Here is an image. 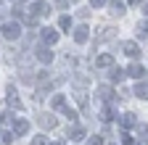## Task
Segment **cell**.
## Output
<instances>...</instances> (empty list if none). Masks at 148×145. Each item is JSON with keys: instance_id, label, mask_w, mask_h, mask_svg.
<instances>
[{"instance_id": "8fae6325", "label": "cell", "mask_w": 148, "mask_h": 145, "mask_svg": "<svg viewBox=\"0 0 148 145\" xmlns=\"http://www.w3.org/2000/svg\"><path fill=\"white\" fill-rule=\"evenodd\" d=\"M69 137H71L74 142H77V140H85V129H82V127H77V124H74V127H69Z\"/></svg>"}, {"instance_id": "484cf974", "label": "cell", "mask_w": 148, "mask_h": 145, "mask_svg": "<svg viewBox=\"0 0 148 145\" xmlns=\"http://www.w3.org/2000/svg\"><path fill=\"white\" fill-rule=\"evenodd\" d=\"M13 142V135H3V145H11Z\"/></svg>"}, {"instance_id": "4fadbf2b", "label": "cell", "mask_w": 148, "mask_h": 145, "mask_svg": "<svg viewBox=\"0 0 148 145\" xmlns=\"http://www.w3.org/2000/svg\"><path fill=\"white\" fill-rule=\"evenodd\" d=\"M111 119H116V111L111 106H103L101 108V121H111Z\"/></svg>"}, {"instance_id": "3957f363", "label": "cell", "mask_w": 148, "mask_h": 145, "mask_svg": "<svg viewBox=\"0 0 148 145\" xmlns=\"http://www.w3.org/2000/svg\"><path fill=\"white\" fill-rule=\"evenodd\" d=\"M32 16H37V19H40V16H48L50 13V3H45V0H37V3H32Z\"/></svg>"}, {"instance_id": "7c38bea8", "label": "cell", "mask_w": 148, "mask_h": 145, "mask_svg": "<svg viewBox=\"0 0 148 145\" xmlns=\"http://www.w3.org/2000/svg\"><path fill=\"white\" fill-rule=\"evenodd\" d=\"M37 58H40L42 63H50V61H53V53H50V48H37Z\"/></svg>"}, {"instance_id": "ffe728a7", "label": "cell", "mask_w": 148, "mask_h": 145, "mask_svg": "<svg viewBox=\"0 0 148 145\" xmlns=\"http://www.w3.org/2000/svg\"><path fill=\"white\" fill-rule=\"evenodd\" d=\"M58 27L66 32V29H71V19H69V16H61V19H58Z\"/></svg>"}, {"instance_id": "9c48e42d", "label": "cell", "mask_w": 148, "mask_h": 145, "mask_svg": "<svg viewBox=\"0 0 148 145\" xmlns=\"http://www.w3.org/2000/svg\"><path fill=\"white\" fill-rule=\"evenodd\" d=\"M127 74L132 77V79H143V74H145V69H143L140 63H132V66L127 69Z\"/></svg>"}, {"instance_id": "5bb4252c", "label": "cell", "mask_w": 148, "mask_h": 145, "mask_svg": "<svg viewBox=\"0 0 148 145\" xmlns=\"http://www.w3.org/2000/svg\"><path fill=\"white\" fill-rule=\"evenodd\" d=\"M135 124H138V116L135 114H124L122 116V127H124V129H132Z\"/></svg>"}, {"instance_id": "ba28073f", "label": "cell", "mask_w": 148, "mask_h": 145, "mask_svg": "<svg viewBox=\"0 0 148 145\" xmlns=\"http://www.w3.org/2000/svg\"><path fill=\"white\" fill-rule=\"evenodd\" d=\"M132 93H135V95H138L140 100H148V82H138Z\"/></svg>"}, {"instance_id": "603a6c76", "label": "cell", "mask_w": 148, "mask_h": 145, "mask_svg": "<svg viewBox=\"0 0 148 145\" xmlns=\"http://www.w3.org/2000/svg\"><path fill=\"white\" fill-rule=\"evenodd\" d=\"M87 145H103V140H101V137H98V135H92V137H90V142H87Z\"/></svg>"}, {"instance_id": "d4e9b609", "label": "cell", "mask_w": 148, "mask_h": 145, "mask_svg": "<svg viewBox=\"0 0 148 145\" xmlns=\"http://www.w3.org/2000/svg\"><path fill=\"white\" fill-rule=\"evenodd\" d=\"M122 145H135V140L130 137V135H124V140H122Z\"/></svg>"}, {"instance_id": "e0dca14e", "label": "cell", "mask_w": 148, "mask_h": 145, "mask_svg": "<svg viewBox=\"0 0 148 145\" xmlns=\"http://www.w3.org/2000/svg\"><path fill=\"white\" fill-rule=\"evenodd\" d=\"M108 79H111V82H122V79H124V71L114 66V69H111V71H108Z\"/></svg>"}, {"instance_id": "277c9868", "label": "cell", "mask_w": 148, "mask_h": 145, "mask_svg": "<svg viewBox=\"0 0 148 145\" xmlns=\"http://www.w3.org/2000/svg\"><path fill=\"white\" fill-rule=\"evenodd\" d=\"M40 37H42L45 45H56L58 42V32H56L53 27H45V29H40Z\"/></svg>"}, {"instance_id": "30bf717a", "label": "cell", "mask_w": 148, "mask_h": 145, "mask_svg": "<svg viewBox=\"0 0 148 145\" xmlns=\"http://www.w3.org/2000/svg\"><path fill=\"white\" fill-rule=\"evenodd\" d=\"M50 108L64 111V108H66V98H64V95H53V98H50Z\"/></svg>"}, {"instance_id": "9a60e30c", "label": "cell", "mask_w": 148, "mask_h": 145, "mask_svg": "<svg viewBox=\"0 0 148 145\" xmlns=\"http://www.w3.org/2000/svg\"><path fill=\"white\" fill-rule=\"evenodd\" d=\"M111 63H114V56H111V53H103V56H98L95 58V66H111Z\"/></svg>"}, {"instance_id": "7402d4cb", "label": "cell", "mask_w": 148, "mask_h": 145, "mask_svg": "<svg viewBox=\"0 0 148 145\" xmlns=\"http://www.w3.org/2000/svg\"><path fill=\"white\" fill-rule=\"evenodd\" d=\"M32 145H48V140H45V135H40V137H34V140H32Z\"/></svg>"}, {"instance_id": "f546056e", "label": "cell", "mask_w": 148, "mask_h": 145, "mask_svg": "<svg viewBox=\"0 0 148 145\" xmlns=\"http://www.w3.org/2000/svg\"><path fill=\"white\" fill-rule=\"evenodd\" d=\"M0 127H3V116H0Z\"/></svg>"}, {"instance_id": "cb8c5ba5", "label": "cell", "mask_w": 148, "mask_h": 145, "mask_svg": "<svg viewBox=\"0 0 148 145\" xmlns=\"http://www.w3.org/2000/svg\"><path fill=\"white\" fill-rule=\"evenodd\" d=\"M106 3H108V0H90L92 8H101V5H106Z\"/></svg>"}, {"instance_id": "4dcf8cb0", "label": "cell", "mask_w": 148, "mask_h": 145, "mask_svg": "<svg viewBox=\"0 0 148 145\" xmlns=\"http://www.w3.org/2000/svg\"><path fill=\"white\" fill-rule=\"evenodd\" d=\"M71 3H79V0H71Z\"/></svg>"}, {"instance_id": "7a4b0ae2", "label": "cell", "mask_w": 148, "mask_h": 145, "mask_svg": "<svg viewBox=\"0 0 148 145\" xmlns=\"http://www.w3.org/2000/svg\"><path fill=\"white\" fill-rule=\"evenodd\" d=\"M122 50H124V56H130V58H140V56H143V53H140V45L132 42V40L122 42Z\"/></svg>"}, {"instance_id": "f1b7e54d", "label": "cell", "mask_w": 148, "mask_h": 145, "mask_svg": "<svg viewBox=\"0 0 148 145\" xmlns=\"http://www.w3.org/2000/svg\"><path fill=\"white\" fill-rule=\"evenodd\" d=\"M145 16H148V3H145Z\"/></svg>"}, {"instance_id": "5b68a950", "label": "cell", "mask_w": 148, "mask_h": 145, "mask_svg": "<svg viewBox=\"0 0 148 145\" xmlns=\"http://www.w3.org/2000/svg\"><path fill=\"white\" fill-rule=\"evenodd\" d=\"M87 40H90V29L85 24H79L77 29H74V42H77V45H85Z\"/></svg>"}, {"instance_id": "4316f807", "label": "cell", "mask_w": 148, "mask_h": 145, "mask_svg": "<svg viewBox=\"0 0 148 145\" xmlns=\"http://www.w3.org/2000/svg\"><path fill=\"white\" fill-rule=\"evenodd\" d=\"M127 3H130V5H140L143 0H127Z\"/></svg>"}, {"instance_id": "83f0119b", "label": "cell", "mask_w": 148, "mask_h": 145, "mask_svg": "<svg viewBox=\"0 0 148 145\" xmlns=\"http://www.w3.org/2000/svg\"><path fill=\"white\" fill-rule=\"evenodd\" d=\"M50 145H64V142H50Z\"/></svg>"}, {"instance_id": "ac0fdd59", "label": "cell", "mask_w": 148, "mask_h": 145, "mask_svg": "<svg viewBox=\"0 0 148 145\" xmlns=\"http://www.w3.org/2000/svg\"><path fill=\"white\" fill-rule=\"evenodd\" d=\"M98 95H101L103 100H111V87H108V84H103V87H98Z\"/></svg>"}, {"instance_id": "8992f818", "label": "cell", "mask_w": 148, "mask_h": 145, "mask_svg": "<svg viewBox=\"0 0 148 145\" xmlns=\"http://www.w3.org/2000/svg\"><path fill=\"white\" fill-rule=\"evenodd\" d=\"M37 124H40L42 129H56V124H58V121H56L53 114H40V116H37Z\"/></svg>"}, {"instance_id": "52a82bcc", "label": "cell", "mask_w": 148, "mask_h": 145, "mask_svg": "<svg viewBox=\"0 0 148 145\" xmlns=\"http://www.w3.org/2000/svg\"><path fill=\"white\" fill-rule=\"evenodd\" d=\"M27 132H29V121L16 119V121H13V135H18V137H21V135H27Z\"/></svg>"}, {"instance_id": "2e32d148", "label": "cell", "mask_w": 148, "mask_h": 145, "mask_svg": "<svg viewBox=\"0 0 148 145\" xmlns=\"http://www.w3.org/2000/svg\"><path fill=\"white\" fill-rule=\"evenodd\" d=\"M108 8H111V13H114V16H122V13H124V3H122V0H111Z\"/></svg>"}, {"instance_id": "6da1fadb", "label": "cell", "mask_w": 148, "mask_h": 145, "mask_svg": "<svg viewBox=\"0 0 148 145\" xmlns=\"http://www.w3.org/2000/svg\"><path fill=\"white\" fill-rule=\"evenodd\" d=\"M0 32H3L5 42H13V40H18V37H21V27H18L16 21H5V24H3V29H0Z\"/></svg>"}, {"instance_id": "d6986e66", "label": "cell", "mask_w": 148, "mask_h": 145, "mask_svg": "<svg viewBox=\"0 0 148 145\" xmlns=\"http://www.w3.org/2000/svg\"><path fill=\"white\" fill-rule=\"evenodd\" d=\"M138 135H140V140L148 145V124H140V127H138Z\"/></svg>"}, {"instance_id": "44dd1931", "label": "cell", "mask_w": 148, "mask_h": 145, "mask_svg": "<svg viewBox=\"0 0 148 145\" xmlns=\"http://www.w3.org/2000/svg\"><path fill=\"white\" fill-rule=\"evenodd\" d=\"M138 34H140V37H148V21H140L138 24Z\"/></svg>"}]
</instances>
